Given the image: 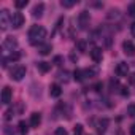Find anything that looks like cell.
<instances>
[{
  "label": "cell",
  "instance_id": "cell-35",
  "mask_svg": "<svg viewBox=\"0 0 135 135\" xmlns=\"http://www.w3.org/2000/svg\"><path fill=\"white\" fill-rule=\"evenodd\" d=\"M130 135H135V124L130 126Z\"/></svg>",
  "mask_w": 135,
  "mask_h": 135
},
{
  "label": "cell",
  "instance_id": "cell-25",
  "mask_svg": "<svg viewBox=\"0 0 135 135\" xmlns=\"http://www.w3.org/2000/svg\"><path fill=\"white\" fill-rule=\"evenodd\" d=\"M13 116H15V110H13V108H10V110L5 111V119H7V121L13 119Z\"/></svg>",
  "mask_w": 135,
  "mask_h": 135
},
{
  "label": "cell",
  "instance_id": "cell-7",
  "mask_svg": "<svg viewBox=\"0 0 135 135\" xmlns=\"http://www.w3.org/2000/svg\"><path fill=\"white\" fill-rule=\"evenodd\" d=\"M129 73V64L127 62H119L116 65V75L118 76H127Z\"/></svg>",
  "mask_w": 135,
  "mask_h": 135
},
{
  "label": "cell",
  "instance_id": "cell-17",
  "mask_svg": "<svg viewBox=\"0 0 135 135\" xmlns=\"http://www.w3.org/2000/svg\"><path fill=\"white\" fill-rule=\"evenodd\" d=\"M73 78H75V81H83L86 76H84V70H75L73 72Z\"/></svg>",
  "mask_w": 135,
  "mask_h": 135
},
{
  "label": "cell",
  "instance_id": "cell-3",
  "mask_svg": "<svg viewBox=\"0 0 135 135\" xmlns=\"http://www.w3.org/2000/svg\"><path fill=\"white\" fill-rule=\"evenodd\" d=\"M26 76V67L24 65H16L15 69L11 70V78L15 81H21Z\"/></svg>",
  "mask_w": 135,
  "mask_h": 135
},
{
  "label": "cell",
  "instance_id": "cell-24",
  "mask_svg": "<svg viewBox=\"0 0 135 135\" xmlns=\"http://www.w3.org/2000/svg\"><path fill=\"white\" fill-rule=\"evenodd\" d=\"M73 135H83V126L81 124H76L73 127Z\"/></svg>",
  "mask_w": 135,
  "mask_h": 135
},
{
  "label": "cell",
  "instance_id": "cell-2",
  "mask_svg": "<svg viewBox=\"0 0 135 135\" xmlns=\"http://www.w3.org/2000/svg\"><path fill=\"white\" fill-rule=\"evenodd\" d=\"M10 24H11V16H10L8 10H2L0 11V29L5 32V30H8Z\"/></svg>",
  "mask_w": 135,
  "mask_h": 135
},
{
  "label": "cell",
  "instance_id": "cell-5",
  "mask_svg": "<svg viewBox=\"0 0 135 135\" xmlns=\"http://www.w3.org/2000/svg\"><path fill=\"white\" fill-rule=\"evenodd\" d=\"M89 21H91V16H89V13L88 11H81L80 13V16H78V26H80V29H88V26H89Z\"/></svg>",
  "mask_w": 135,
  "mask_h": 135
},
{
  "label": "cell",
  "instance_id": "cell-21",
  "mask_svg": "<svg viewBox=\"0 0 135 135\" xmlns=\"http://www.w3.org/2000/svg\"><path fill=\"white\" fill-rule=\"evenodd\" d=\"M8 59H10L11 62H16V60H19V59H21V52H19V51H15V52H11V54H10V57H8Z\"/></svg>",
  "mask_w": 135,
  "mask_h": 135
},
{
  "label": "cell",
  "instance_id": "cell-28",
  "mask_svg": "<svg viewBox=\"0 0 135 135\" xmlns=\"http://www.w3.org/2000/svg\"><path fill=\"white\" fill-rule=\"evenodd\" d=\"M110 88H111L113 91H114L116 88H119V83H118V80H114V78H111V80H110Z\"/></svg>",
  "mask_w": 135,
  "mask_h": 135
},
{
  "label": "cell",
  "instance_id": "cell-27",
  "mask_svg": "<svg viewBox=\"0 0 135 135\" xmlns=\"http://www.w3.org/2000/svg\"><path fill=\"white\" fill-rule=\"evenodd\" d=\"M15 5H16V8H24L27 5V0H16Z\"/></svg>",
  "mask_w": 135,
  "mask_h": 135
},
{
  "label": "cell",
  "instance_id": "cell-14",
  "mask_svg": "<svg viewBox=\"0 0 135 135\" xmlns=\"http://www.w3.org/2000/svg\"><path fill=\"white\" fill-rule=\"evenodd\" d=\"M60 94H62L60 86H59V84H51V88H49V95L57 99V97H60Z\"/></svg>",
  "mask_w": 135,
  "mask_h": 135
},
{
  "label": "cell",
  "instance_id": "cell-29",
  "mask_svg": "<svg viewBox=\"0 0 135 135\" xmlns=\"http://www.w3.org/2000/svg\"><path fill=\"white\" fill-rule=\"evenodd\" d=\"M127 114H129V116H135V105H133V103L127 107Z\"/></svg>",
  "mask_w": 135,
  "mask_h": 135
},
{
  "label": "cell",
  "instance_id": "cell-16",
  "mask_svg": "<svg viewBox=\"0 0 135 135\" xmlns=\"http://www.w3.org/2000/svg\"><path fill=\"white\" fill-rule=\"evenodd\" d=\"M37 67H38V70H40L41 73H48V72H49V69H51V64H48V62L41 60V62H38V64H37Z\"/></svg>",
  "mask_w": 135,
  "mask_h": 135
},
{
  "label": "cell",
  "instance_id": "cell-15",
  "mask_svg": "<svg viewBox=\"0 0 135 135\" xmlns=\"http://www.w3.org/2000/svg\"><path fill=\"white\" fill-rule=\"evenodd\" d=\"M51 49H52V46H51L49 43H43V45H40V46H38V52H40L41 56L49 54V52H51Z\"/></svg>",
  "mask_w": 135,
  "mask_h": 135
},
{
  "label": "cell",
  "instance_id": "cell-33",
  "mask_svg": "<svg viewBox=\"0 0 135 135\" xmlns=\"http://www.w3.org/2000/svg\"><path fill=\"white\" fill-rule=\"evenodd\" d=\"M129 81H130V84H135V73L129 75Z\"/></svg>",
  "mask_w": 135,
  "mask_h": 135
},
{
  "label": "cell",
  "instance_id": "cell-12",
  "mask_svg": "<svg viewBox=\"0 0 135 135\" xmlns=\"http://www.w3.org/2000/svg\"><path fill=\"white\" fill-rule=\"evenodd\" d=\"M40 122H41V114H40V113H32V114H30V121H29V124H30L32 127H38Z\"/></svg>",
  "mask_w": 135,
  "mask_h": 135
},
{
  "label": "cell",
  "instance_id": "cell-22",
  "mask_svg": "<svg viewBox=\"0 0 135 135\" xmlns=\"http://www.w3.org/2000/svg\"><path fill=\"white\" fill-rule=\"evenodd\" d=\"M108 18L110 19H118L119 18V11L118 10H110L108 11Z\"/></svg>",
  "mask_w": 135,
  "mask_h": 135
},
{
  "label": "cell",
  "instance_id": "cell-19",
  "mask_svg": "<svg viewBox=\"0 0 135 135\" xmlns=\"http://www.w3.org/2000/svg\"><path fill=\"white\" fill-rule=\"evenodd\" d=\"M75 3H76V0H62V2H60V5L64 8H72Z\"/></svg>",
  "mask_w": 135,
  "mask_h": 135
},
{
  "label": "cell",
  "instance_id": "cell-6",
  "mask_svg": "<svg viewBox=\"0 0 135 135\" xmlns=\"http://www.w3.org/2000/svg\"><path fill=\"white\" fill-rule=\"evenodd\" d=\"M16 46H18V41H16L15 37H8V38H5L3 43H2V48H3L5 51H13V52H15Z\"/></svg>",
  "mask_w": 135,
  "mask_h": 135
},
{
  "label": "cell",
  "instance_id": "cell-32",
  "mask_svg": "<svg viewBox=\"0 0 135 135\" xmlns=\"http://www.w3.org/2000/svg\"><path fill=\"white\" fill-rule=\"evenodd\" d=\"M54 64H56V65H60V64H62V57H60V56H56V57H54Z\"/></svg>",
  "mask_w": 135,
  "mask_h": 135
},
{
  "label": "cell",
  "instance_id": "cell-23",
  "mask_svg": "<svg viewBox=\"0 0 135 135\" xmlns=\"http://www.w3.org/2000/svg\"><path fill=\"white\" fill-rule=\"evenodd\" d=\"M76 48H78V51L84 52V51H86V41H84V40H80V41L76 43Z\"/></svg>",
  "mask_w": 135,
  "mask_h": 135
},
{
  "label": "cell",
  "instance_id": "cell-20",
  "mask_svg": "<svg viewBox=\"0 0 135 135\" xmlns=\"http://www.w3.org/2000/svg\"><path fill=\"white\" fill-rule=\"evenodd\" d=\"M69 75H70L69 72H67V70H64V72H59V75H57V76H59V80H60V81L67 83V81H69Z\"/></svg>",
  "mask_w": 135,
  "mask_h": 135
},
{
  "label": "cell",
  "instance_id": "cell-10",
  "mask_svg": "<svg viewBox=\"0 0 135 135\" xmlns=\"http://www.w3.org/2000/svg\"><path fill=\"white\" fill-rule=\"evenodd\" d=\"M43 11H45V5H43V3H37V5L32 8V16H33V18H41V16H43Z\"/></svg>",
  "mask_w": 135,
  "mask_h": 135
},
{
  "label": "cell",
  "instance_id": "cell-30",
  "mask_svg": "<svg viewBox=\"0 0 135 135\" xmlns=\"http://www.w3.org/2000/svg\"><path fill=\"white\" fill-rule=\"evenodd\" d=\"M56 135H69V133H67L65 127H57L56 129Z\"/></svg>",
  "mask_w": 135,
  "mask_h": 135
},
{
  "label": "cell",
  "instance_id": "cell-31",
  "mask_svg": "<svg viewBox=\"0 0 135 135\" xmlns=\"http://www.w3.org/2000/svg\"><path fill=\"white\" fill-rule=\"evenodd\" d=\"M119 89H121V91H119V92H121V95H124V97H126V95H129V89H127V88H124V86H121Z\"/></svg>",
  "mask_w": 135,
  "mask_h": 135
},
{
  "label": "cell",
  "instance_id": "cell-4",
  "mask_svg": "<svg viewBox=\"0 0 135 135\" xmlns=\"http://www.w3.org/2000/svg\"><path fill=\"white\" fill-rule=\"evenodd\" d=\"M24 16H22V13H13V16H11V26L15 27V29H21L22 26H24Z\"/></svg>",
  "mask_w": 135,
  "mask_h": 135
},
{
  "label": "cell",
  "instance_id": "cell-11",
  "mask_svg": "<svg viewBox=\"0 0 135 135\" xmlns=\"http://www.w3.org/2000/svg\"><path fill=\"white\" fill-rule=\"evenodd\" d=\"M91 57H92L94 62H100V60H102V49L97 48V46H94V48L91 49Z\"/></svg>",
  "mask_w": 135,
  "mask_h": 135
},
{
  "label": "cell",
  "instance_id": "cell-34",
  "mask_svg": "<svg viewBox=\"0 0 135 135\" xmlns=\"http://www.w3.org/2000/svg\"><path fill=\"white\" fill-rule=\"evenodd\" d=\"M130 33H132V35L135 37V22H133V24L130 26Z\"/></svg>",
  "mask_w": 135,
  "mask_h": 135
},
{
  "label": "cell",
  "instance_id": "cell-1",
  "mask_svg": "<svg viewBox=\"0 0 135 135\" xmlns=\"http://www.w3.org/2000/svg\"><path fill=\"white\" fill-rule=\"evenodd\" d=\"M46 38V30L43 26H32L29 30V41L32 45H43V40Z\"/></svg>",
  "mask_w": 135,
  "mask_h": 135
},
{
  "label": "cell",
  "instance_id": "cell-8",
  "mask_svg": "<svg viewBox=\"0 0 135 135\" xmlns=\"http://www.w3.org/2000/svg\"><path fill=\"white\" fill-rule=\"evenodd\" d=\"M122 49H124V54H127V56H133L135 54V45L132 41H129V40L122 43Z\"/></svg>",
  "mask_w": 135,
  "mask_h": 135
},
{
  "label": "cell",
  "instance_id": "cell-26",
  "mask_svg": "<svg viewBox=\"0 0 135 135\" xmlns=\"http://www.w3.org/2000/svg\"><path fill=\"white\" fill-rule=\"evenodd\" d=\"M127 13H129V16H135V2H132L127 7Z\"/></svg>",
  "mask_w": 135,
  "mask_h": 135
},
{
  "label": "cell",
  "instance_id": "cell-13",
  "mask_svg": "<svg viewBox=\"0 0 135 135\" xmlns=\"http://www.w3.org/2000/svg\"><path fill=\"white\" fill-rule=\"evenodd\" d=\"M107 127H108V119L107 118H102V119L97 121V132L99 133H105Z\"/></svg>",
  "mask_w": 135,
  "mask_h": 135
},
{
  "label": "cell",
  "instance_id": "cell-9",
  "mask_svg": "<svg viewBox=\"0 0 135 135\" xmlns=\"http://www.w3.org/2000/svg\"><path fill=\"white\" fill-rule=\"evenodd\" d=\"M11 89L7 86V88H3V91H2V103H5V105H8L10 102H11Z\"/></svg>",
  "mask_w": 135,
  "mask_h": 135
},
{
  "label": "cell",
  "instance_id": "cell-18",
  "mask_svg": "<svg viewBox=\"0 0 135 135\" xmlns=\"http://www.w3.org/2000/svg\"><path fill=\"white\" fill-rule=\"evenodd\" d=\"M18 127H19V133H21V135H26V133L29 132V126L26 124V121H21V122L18 124Z\"/></svg>",
  "mask_w": 135,
  "mask_h": 135
}]
</instances>
